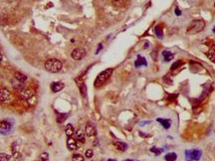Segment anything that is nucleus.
Here are the masks:
<instances>
[{
  "instance_id": "1",
  "label": "nucleus",
  "mask_w": 215,
  "mask_h": 161,
  "mask_svg": "<svg viewBox=\"0 0 215 161\" xmlns=\"http://www.w3.org/2000/svg\"><path fill=\"white\" fill-rule=\"evenodd\" d=\"M204 27H205V22L203 20H194L188 25L186 32L189 35H194L201 32L204 29Z\"/></svg>"
},
{
  "instance_id": "2",
  "label": "nucleus",
  "mask_w": 215,
  "mask_h": 161,
  "mask_svg": "<svg viewBox=\"0 0 215 161\" xmlns=\"http://www.w3.org/2000/svg\"><path fill=\"white\" fill-rule=\"evenodd\" d=\"M113 72H114V70L112 69V68H110V69H107V70H105V71H103L102 73H100L99 76L97 77L96 80H95V83H94L95 87H96V88L102 87V86L105 84L108 80H109L110 77L112 76Z\"/></svg>"
},
{
  "instance_id": "3",
  "label": "nucleus",
  "mask_w": 215,
  "mask_h": 161,
  "mask_svg": "<svg viewBox=\"0 0 215 161\" xmlns=\"http://www.w3.org/2000/svg\"><path fill=\"white\" fill-rule=\"evenodd\" d=\"M63 64L60 62L59 60L57 59H49L48 61H46L45 63V69L47 70L50 73H59V72L62 70Z\"/></svg>"
},
{
  "instance_id": "4",
  "label": "nucleus",
  "mask_w": 215,
  "mask_h": 161,
  "mask_svg": "<svg viewBox=\"0 0 215 161\" xmlns=\"http://www.w3.org/2000/svg\"><path fill=\"white\" fill-rule=\"evenodd\" d=\"M85 56H86V51H85V49H83V48L74 49L73 52H72V54H71V57L76 61H80L82 59H84Z\"/></svg>"
},
{
  "instance_id": "5",
  "label": "nucleus",
  "mask_w": 215,
  "mask_h": 161,
  "mask_svg": "<svg viewBox=\"0 0 215 161\" xmlns=\"http://www.w3.org/2000/svg\"><path fill=\"white\" fill-rule=\"evenodd\" d=\"M186 156L187 158H189L190 160H194V161H198L202 156V152L201 150L199 149H193L190 150V151H186Z\"/></svg>"
},
{
  "instance_id": "6",
  "label": "nucleus",
  "mask_w": 215,
  "mask_h": 161,
  "mask_svg": "<svg viewBox=\"0 0 215 161\" xmlns=\"http://www.w3.org/2000/svg\"><path fill=\"white\" fill-rule=\"evenodd\" d=\"M11 98L12 96H11V92H9V89H4V88L0 89V102H8L11 99Z\"/></svg>"
},
{
  "instance_id": "7",
  "label": "nucleus",
  "mask_w": 215,
  "mask_h": 161,
  "mask_svg": "<svg viewBox=\"0 0 215 161\" xmlns=\"http://www.w3.org/2000/svg\"><path fill=\"white\" fill-rule=\"evenodd\" d=\"M11 130V124L7 120L0 121V133L1 134H7Z\"/></svg>"
},
{
  "instance_id": "8",
  "label": "nucleus",
  "mask_w": 215,
  "mask_h": 161,
  "mask_svg": "<svg viewBox=\"0 0 215 161\" xmlns=\"http://www.w3.org/2000/svg\"><path fill=\"white\" fill-rule=\"evenodd\" d=\"M76 84L79 87V89H80V92L82 94V96H86V94H87V87H86L85 82L83 81V79H82L81 77L77 78L76 79Z\"/></svg>"
},
{
  "instance_id": "9",
  "label": "nucleus",
  "mask_w": 215,
  "mask_h": 161,
  "mask_svg": "<svg viewBox=\"0 0 215 161\" xmlns=\"http://www.w3.org/2000/svg\"><path fill=\"white\" fill-rule=\"evenodd\" d=\"M85 131H86L87 136H89V137H93V136H95L96 135V128H95L94 125H93L92 123H90V122L86 124Z\"/></svg>"
},
{
  "instance_id": "10",
  "label": "nucleus",
  "mask_w": 215,
  "mask_h": 161,
  "mask_svg": "<svg viewBox=\"0 0 215 161\" xmlns=\"http://www.w3.org/2000/svg\"><path fill=\"white\" fill-rule=\"evenodd\" d=\"M67 147L71 151H74L78 148V143L76 141V139L73 137H68L67 139Z\"/></svg>"
},
{
  "instance_id": "11",
  "label": "nucleus",
  "mask_w": 215,
  "mask_h": 161,
  "mask_svg": "<svg viewBox=\"0 0 215 161\" xmlns=\"http://www.w3.org/2000/svg\"><path fill=\"white\" fill-rule=\"evenodd\" d=\"M33 95H34V92L30 89H21V92H20V96L24 99H31L32 96H33Z\"/></svg>"
},
{
  "instance_id": "12",
  "label": "nucleus",
  "mask_w": 215,
  "mask_h": 161,
  "mask_svg": "<svg viewBox=\"0 0 215 161\" xmlns=\"http://www.w3.org/2000/svg\"><path fill=\"white\" fill-rule=\"evenodd\" d=\"M64 87H65V84L62 83V82H55V83L51 84V91L53 92H58L62 91Z\"/></svg>"
},
{
  "instance_id": "13",
  "label": "nucleus",
  "mask_w": 215,
  "mask_h": 161,
  "mask_svg": "<svg viewBox=\"0 0 215 161\" xmlns=\"http://www.w3.org/2000/svg\"><path fill=\"white\" fill-rule=\"evenodd\" d=\"M135 65L137 68H139V67H142V66H148V62H146V60L145 58H143V57L142 56H138V58H137V61L135 62Z\"/></svg>"
},
{
  "instance_id": "14",
  "label": "nucleus",
  "mask_w": 215,
  "mask_h": 161,
  "mask_svg": "<svg viewBox=\"0 0 215 161\" xmlns=\"http://www.w3.org/2000/svg\"><path fill=\"white\" fill-rule=\"evenodd\" d=\"M75 136H76V139L78 141H80L82 143L85 142V134L81 129L76 130V132H75Z\"/></svg>"
},
{
  "instance_id": "15",
  "label": "nucleus",
  "mask_w": 215,
  "mask_h": 161,
  "mask_svg": "<svg viewBox=\"0 0 215 161\" xmlns=\"http://www.w3.org/2000/svg\"><path fill=\"white\" fill-rule=\"evenodd\" d=\"M162 57H163V60L166 61V62H169L171 61L173 58H174V55L170 51H163L162 52Z\"/></svg>"
},
{
  "instance_id": "16",
  "label": "nucleus",
  "mask_w": 215,
  "mask_h": 161,
  "mask_svg": "<svg viewBox=\"0 0 215 161\" xmlns=\"http://www.w3.org/2000/svg\"><path fill=\"white\" fill-rule=\"evenodd\" d=\"M114 147H116L118 150H120V151L124 152L128 149V144L127 143H125V142H120L119 141V142L114 143Z\"/></svg>"
},
{
  "instance_id": "17",
  "label": "nucleus",
  "mask_w": 215,
  "mask_h": 161,
  "mask_svg": "<svg viewBox=\"0 0 215 161\" xmlns=\"http://www.w3.org/2000/svg\"><path fill=\"white\" fill-rule=\"evenodd\" d=\"M157 122H159L163 126L164 129H168L170 127V120L169 119H157Z\"/></svg>"
},
{
  "instance_id": "18",
  "label": "nucleus",
  "mask_w": 215,
  "mask_h": 161,
  "mask_svg": "<svg viewBox=\"0 0 215 161\" xmlns=\"http://www.w3.org/2000/svg\"><path fill=\"white\" fill-rule=\"evenodd\" d=\"M65 133L68 137H71L72 135L75 133V130H74V127L72 124H67V126L65 128Z\"/></svg>"
},
{
  "instance_id": "19",
  "label": "nucleus",
  "mask_w": 215,
  "mask_h": 161,
  "mask_svg": "<svg viewBox=\"0 0 215 161\" xmlns=\"http://www.w3.org/2000/svg\"><path fill=\"white\" fill-rule=\"evenodd\" d=\"M164 159H166V161H175L177 159V154L174 152H169L164 156Z\"/></svg>"
},
{
  "instance_id": "20",
  "label": "nucleus",
  "mask_w": 215,
  "mask_h": 161,
  "mask_svg": "<svg viewBox=\"0 0 215 161\" xmlns=\"http://www.w3.org/2000/svg\"><path fill=\"white\" fill-rule=\"evenodd\" d=\"M206 55L210 61H212L213 63H215V45L212 47V49H210L209 52L206 53Z\"/></svg>"
},
{
  "instance_id": "21",
  "label": "nucleus",
  "mask_w": 215,
  "mask_h": 161,
  "mask_svg": "<svg viewBox=\"0 0 215 161\" xmlns=\"http://www.w3.org/2000/svg\"><path fill=\"white\" fill-rule=\"evenodd\" d=\"M12 86L14 87V89H23V87H24V83L22 82L18 81V80H13L12 81Z\"/></svg>"
},
{
  "instance_id": "22",
  "label": "nucleus",
  "mask_w": 215,
  "mask_h": 161,
  "mask_svg": "<svg viewBox=\"0 0 215 161\" xmlns=\"http://www.w3.org/2000/svg\"><path fill=\"white\" fill-rule=\"evenodd\" d=\"M14 77H15L16 80L20 81V82H22V83H24L25 81H27V77L25 76V75H23L22 73H19V72H17V73H15V75H14Z\"/></svg>"
},
{
  "instance_id": "23",
  "label": "nucleus",
  "mask_w": 215,
  "mask_h": 161,
  "mask_svg": "<svg viewBox=\"0 0 215 161\" xmlns=\"http://www.w3.org/2000/svg\"><path fill=\"white\" fill-rule=\"evenodd\" d=\"M155 35L156 37L159 39H163V32H162V28L160 26H156L155 28Z\"/></svg>"
},
{
  "instance_id": "24",
  "label": "nucleus",
  "mask_w": 215,
  "mask_h": 161,
  "mask_svg": "<svg viewBox=\"0 0 215 161\" xmlns=\"http://www.w3.org/2000/svg\"><path fill=\"white\" fill-rule=\"evenodd\" d=\"M72 160L73 161H84L85 158H84V156H82L81 154L76 153V154H74L73 156H72Z\"/></svg>"
},
{
  "instance_id": "25",
  "label": "nucleus",
  "mask_w": 215,
  "mask_h": 161,
  "mask_svg": "<svg viewBox=\"0 0 215 161\" xmlns=\"http://www.w3.org/2000/svg\"><path fill=\"white\" fill-rule=\"evenodd\" d=\"M181 65H182V61H180V60H179V61H176V62L173 63V64H172V66L170 67V70H171V71H174L175 69H177V68H179Z\"/></svg>"
},
{
  "instance_id": "26",
  "label": "nucleus",
  "mask_w": 215,
  "mask_h": 161,
  "mask_svg": "<svg viewBox=\"0 0 215 161\" xmlns=\"http://www.w3.org/2000/svg\"><path fill=\"white\" fill-rule=\"evenodd\" d=\"M10 155L6 153H0V161H9Z\"/></svg>"
},
{
  "instance_id": "27",
  "label": "nucleus",
  "mask_w": 215,
  "mask_h": 161,
  "mask_svg": "<svg viewBox=\"0 0 215 161\" xmlns=\"http://www.w3.org/2000/svg\"><path fill=\"white\" fill-rule=\"evenodd\" d=\"M150 151L155 153V155H159L160 153L162 152V149H160V148H157V147H155V146H153V147L150 148Z\"/></svg>"
},
{
  "instance_id": "28",
  "label": "nucleus",
  "mask_w": 215,
  "mask_h": 161,
  "mask_svg": "<svg viewBox=\"0 0 215 161\" xmlns=\"http://www.w3.org/2000/svg\"><path fill=\"white\" fill-rule=\"evenodd\" d=\"M67 117H68V114H59V116H58V119H57V120H58L59 123H61V122H63V121L65 120Z\"/></svg>"
},
{
  "instance_id": "29",
  "label": "nucleus",
  "mask_w": 215,
  "mask_h": 161,
  "mask_svg": "<svg viewBox=\"0 0 215 161\" xmlns=\"http://www.w3.org/2000/svg\"><path fill=\"white\" fill-rule=\"evenodd\" d=\"M93 155H94V152H93L92 149H88L87 151L85 152V156L87 157V158H92Z\"/></svg>"
},
{
  "instance_id": "30",
  "label": "nucleus",
  "mask_w": 215,
  "mask_h": 161,
  "mask_svg": "<svg viewBox=\"0 0 215 161\" xmlns=\"http://www.w3.org/2000/svg\"><path fill=\"white\" fill-rule=\"evenodd\" d=\"M40 158H41V161H49V155H48V153H42V154L40 155Z\"/></svg>"
},
{
  "instance_id": "31",
  "label": "nucleus",
  "mask_w": 215,
  "mask_h": 161,
  "mask_svg": "<svg viewBox=\"0 0 215 161\" xmlns=\"http://www.w3.org/2000/svg\"><path fill=\"white\" fill-rule=\"evenodd\" d=\"M174 12H175V14H176L177 16H180V15H181V11L179 10V8H175Z\"/></svg>"
},
{
  "instance_id": "32",
  "label": "nucleus",
  "mask_w": 215,
  "mask_h": 161,
  "mask_svg": "<svg viewBox=\"0 0 215 161\" xmlns=\"http://www.w3.org/2000/svg\"><path fill=\"white\" fill-rule=\"evenodd\" d=\"M102 48H103V45H102V44H100V45H99V49H98V50H97V52H96V54H98V53H99L100 51H101V50H102Z\"/></svg>"
},
{
  "instance_id": "33",
  "label": "nucleus",
  "mask_w": 215,
  "mask_h": 161,
  "mask_svg": "<svg viewBox=\"0 0 215 161\" xmlns=\"http://www.w3.org/2000/svg\"><path fill=\"white\" fill-rule=\"evenodd\" d=\"M2 62V55H1V53H0V64H1Z\"/></svg>"
},
{
  "instance_id": "34",
  "label": "nucleus",
  "mask_w": 215,
  "mask_h": 161,
  "mask_svg": "<svg viewBox=\"0 0 215 161\" xmlns=\"http://www.w3.org/2000/svg\"><path fill=\"white\" fill-rule=\"evenodd\" d=\"M212 31H213V33H214V34H215V26H214V27H213V30H212Z\"/></svg>"
},
{
  "instance_id": "35",
  "label": "nucleus",
  "mask_w": 215,
  "mask_h": 161,
  "mask_svg": "<svg viewBox=\"0 0 215 161\" xmlns=\"http://www.w3.org/2000/svg\"><path fill=\"white\" fill-rule=\"evenodd\" d=\"M125 161H134V160H131V159H127V160H125Z\"/></svg>"
},
{
  "instance_id": "36",
  "label": "nucleus",
  "mask_w": 215,
  "mask_h": 161,
  "mask_svg": "<svg viewBox=\"0 0 215 161\" xmlns=\"http://www.w3.org/2000/svg\"><path fill=\"white\" fill-rule=\"evenodd\" d=\"M108 161H116V160H114V159H109Z\"/></svg>"
}]
</instances>
